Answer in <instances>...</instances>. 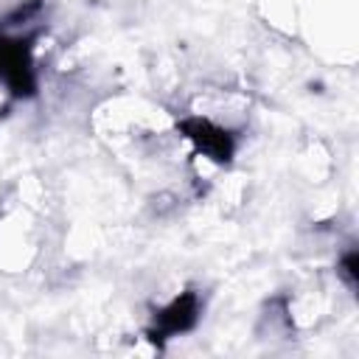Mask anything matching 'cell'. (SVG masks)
<instances>
[{
    "label": "cell",
    "mask_w": 359,
    "mask_h": 359,
    "mask_svg": "<svg viewBox=\"0 0 359 359\" xmlns=\"http://www.w3.org/2000/svg\"><path fill=\"white\" fill-rule=\"evenodd\" d=\"M0 81L17 93L31 84V59L20 42H0Z\"/></svg>",
    "instance_id": "obj_1"
}]
</instances>
